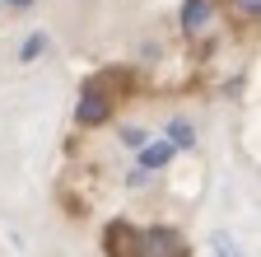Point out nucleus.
Masks as SVG:
<instances>
[{
  "label": "nucleus",
  "mask_w": 261,
  "mask_h": 257,
  "mask_svg": "<svg viewBox=\"0 0 261 257\" xmlns=\"http://www.w3.org/2000/svg\"><path fill=\"white\" fill-rule=\"evenodd\" d=\"M108 257H187V239L177 229H130L112 220L103 234Z\"/></svg>",
  "instance_id": "obj_1"
},
{
  "label": "nucleus",
  "mask_w": 261,
  "mask_h": 257,
  "mask_svg": "<svg viewBox=\"0 0 261 257\" xmlns=\"http://www.w3.org/2000/svg\"><path fill=\"white\" fill-rule=\"evenodd\" d=\"M168 145H140V164H145V173L149 169H163V164H168Z\"/></svg>",
  "instance_id": "obj_5"
},
{
  "label": "nucleus",
  "mask_w": 261,
  "mask_h": 257,
  "mask_svg": "<svg viewBox=\"0 0 261 257\" xmlns=\"http://www.w3.org/2000/svg\"><path fill=\"white\" fill-rule=\"evenodd\" d=\"M210 248H215V257H243V252H238V243H233V234H224V229L210 239Z\"/></svg>",
  "instance_id": "obj_7"
},
{
  "label": "nucleus",
  "mask_w": 261,
  "mask_h": 257,
  "mask_svg": "<svg viewBox=\"0 0 261 257\" xmlns=\"http://www.w3.org/2000/svg\"><path fill=\"white\" fill-rule=\"evenodd\" d=\"M47 52V33H33V38H23V47H19V61H38Z\"/></svg>",
  "instance_id": "obj_6"
},
{
  "label": "nucleus",
  "mask_w": 261,
  "mask_h": 257,
  "mask_svg": "<svg viewBox=\"0 0 261 257\" xmlns=\"http://www.w3.org/2000/svg\"><path fill=\"white\" fill-rule=\"evenodd\" d=\"M5 5H14V10H28V5H33V0H5Z\"/></svg>",
  "instance_id": "obj_10"
},
{
  "label": "nucleus",
  "mask_w": 261,
  "mask_h": 257,
  "mask_svg": "<svg viewBox=\"0 0 261 257\" xmlns=\"http://www.w3.org/2000/svg\"><path fill=\"white\" fill-rule=\"evenodd\" d=\"M238 10H243V14H252V19H256V14H261V0H238Z\"/></svg>",
  "instance_id": "obj_9"
},
{
  "label": "nucleus",
  "mask_w": 261,
  "mask_h": 257,
  "mask_svg": "<svg viewBox=\"0 0 261 257\" xmlns=\"http://www.w3.org/2000/svg\"><path fill=\"white\" fill-rule=\"evenodd\" d=\"M112 112V99H108V94H103V84H89L84 89V99H80V108H75V117H80V126H98V122H103Z\"/></svg>",
  "instance_id": "obj_2"
},
{
  "label": "nucleus",
  "mask_w": 261,
  "mask_h": 257,
  "mask_svg": "<svg viewBox=\"0 0 261 257\" xmlns=\"http://www.w3.org/2000/svg\"><path fill=\"white\" fill-rule=\"evenodd\" d=\"M210 14H215L210 0H187V5H182V28H187V33H201Z\"/></svg>",
  "instance_id": "obj_3"
},
{
  "label": "nucleus",
  "mask_w": 261,
  "mask_h": 257,
  "mask_svg": "<svg viewBox=\"0 0 261 257\" xmlns=\"http://www.w3.org/2000/svg\"><path fill=\"white\" fill-rule=\"evenodd\" d=\"M121 141H126V145H136V150H140V145H149L145 126H126V131H121Z\"/></svg>",
  "instance_id": "obj_8"
},
{
  "label": "nucleus",
  "mask_w": 261,
  "mask_h": 257,
  "mask_svg": "<svg viewBox=\"0 0 261 257\" xmlns=\"http://www.w3.org/2000/svg\"><path fill=\"white\" fill-rule=\"evenodd\" d=\"M196 145V131H191V122H168V150H191Z\"/></svg>",
  "instance_id": "obj_4"
}]
</instances>
